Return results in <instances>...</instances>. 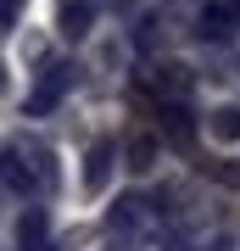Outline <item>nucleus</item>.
I'll return each instance as SVG.
<instances>
[{
	"instance_id": "1",
	"label": "nucleus",
	"mask_w": 240,
	"mask_h": 251,
	"mask_svg": "<svg viewBox=\"0 0 240 251\" xmlns=\"http://www.w3.org/2000/svg\"><path fill=\"white\" fill-rule=\"evenodd\" d=\"M162 134H168L173 145H190V140H196V117H190V106L168 100V106H162Z\"/></svg>"
},
{
	"instance_id": "2",
	"label": "nucleus",
	"mask_w": 240,
	"mask_h": 251,
	"mask_svg": "<svg viewBox=\"0 0 240 251\" xmlns=\"http://www.w3.org/2000/svg\"><path fill=\"white\" fill-rule=\"evenodd\" d=\"M73 73H79V67H51V78H45L39 90H34V112H45V106H56V95H62L67 84H73Z\"/></svg>"
},
{
	"instance_id": "3",
	"label": "nucleus",
	"mask_w": 240,
	"mask_h": 251,
	"mask_svg": "<svg viewBox=\"0 0 240 251\" xmlns=\"http://www.w3.org/2000/svg\"><path fill=\"white\" fill-rule=\"evenodd\" d=\"M62 34L67 39L89 34V6H84V0H67V6H62Z\"/></svg>"
},
{
	"instance_id": "4",
	"label": "nucleus",
	"mask_w": 240,
	"mask_h": 251,
	"mask_svg": "<svg viewBox=\"0 0 240 251\" xmlns=\"http://www.w3.org/2000/svg\"><path fill=\"white\" fill-rule=\"evenodd\" d=\"M207 128H213V140H240V106H218Z\"/></svg>"
},
{
	"instance_id": "5",
	"label": "nucleus",
	"mask_w": 240,
	"mask_h": 251,
	"mask_svg": "<svg viewBox=\"0 0 240 251\" xmlns=\"http://www.w3.org/2000/svg\"><path fill=\"white\" fill-rule=\"evenodd\" d=\"M235 17H223V11H213V6H201V39H229L235 28H229Z\"/></svg>"
},
{
	"instance_id": "6",
	"label": "nucleus",
	"mask_w": 240,
	"mask_h": 251,
	"mask_svg": "<svg viewBox=\"0 0 240 251\" xmlns=\"http://www.w3.org/2000/svg\"><path fill=\"white\" fill-rule=\"evenodd\" d=\"M107 168H112V145H95V151H89V190L107 184Z\"/></svg>"
},
{
	"instance_id": "7",
	"label": "nucleus",
	"mask_w": 240,
	"mask_h": 251,
	"mask_svg": "<svg viewBox=\"0 0 240 251\" xmlns=\"http://www.w3.org/2000/svg\"><path fill=\"white\" fill-rule=\"evenodd\" d=\"M17 234H23V246H39V240H45V212H39V206H34V212H23Z\"/></svg>"
},
{
	"instance_id": "8",
	"label": "nucleus",
	"mask_w": 240,
	"mask_h": 251,
	"mask_svg": "<svg viewBox=\"0 0 240 251\" xmlns=\"http://www.w3.org/2000/svg\"><path fill=\"white\" fill-rule=\"evenodd\" d=\"M151 156H157V145H151V140H134V145H129V168H134V173L151 168Z\"/></svg>"
},
{
	"instance_id": "9",
	"label": "nucleus",
	"mask_w": 240,
	"mask_h": 251,
	"mask_svg": "<svg viewBox=\"0 0 240 251\" xmlns=\"http://www.w3.org/2000/svg\"><path fill=\"white\" fill-rule=\"evenodd\" d=\"M213 11H223V17H240V0H207Z\"/></svg>"
},
{
	"instance_id": "10",
	"label": "nucleus",
	"mask_w": 240,
	"mask_h": 251,
	"mask_svg": "<svg viewBox=\"0 0 240 251\" xmlns=\"http://www.w3.org/2000/svg\"><path fill=\"white\" fill-rule=\"evenodd\" d=\"M28 251H56V246H45V240H39V246H28Z\"/></svg>"
},
{
	"instance_id": "11",
	"label": "nucleus",
	"mask_w": 240,
	"mask_h": 251,
	"mask_svg": "<svg viewBox=\"0 0 240 251\" xmlns=\"http://www.w3.org/2000/svg\"><path fill=\"white\" fill-rule=\"evenodd\" d=\"M0 90H6V78H0Z\"/></svg>"
}]
</instances>
